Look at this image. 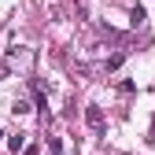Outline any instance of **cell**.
Segmentation results:
<instances>
[{
    "instance_id": "1",
    "label": "cell",
    "mask_w": 155,
    "mask_h": 155,
    "mask_svg": "<svg viewBox=\"0 0 155 155\" xmlns=\"http://www.w3.org/2000/svg\"><path fill=\"white\" fill-rule=\"evenodd\" d=\"M85 122H89V129L100 133V129H104V111L96 107V104H89V107H85Z\"/></svg>"
},
{
    "instance_id": "2",
    "label": "cell",
    "mask_w": 155,
    "mask_h": 155,
    "mask_svg": "<svg viewBox=\"0 0 155 155\" xmlns=\"http://www.w3.org/2000/svg\"><path fill=\"white\" fill-rule=\"evenodd\" d=\"M129 18H133V26H137V30H144V18H148V15H144V8L137 4V8L129 11Z\"/></svg>"
},
{
    "instance_id": "3",
    "label": "cell",
    "mask_w": 155,
    "mask_h": 155,
    "mask_svg": "<svg viewBox=\"0 0 155 155\" xmlns=\"http://www.w3.org/2000/svg\"><path fill=\"white\" fill-rule=\"evenodd\" d=\"M8 148H11L15 155H18V151H26V133H18V137H11V140H8Z\"/></svg>"
},
{
    "instance_id": "4",
    "label": "cell",
    "mask_w": 155,
    "mask_h": 155,
    "mask_svg": "<svg viewBox=\"0 0 155 155\" xmlns=\"http://www.w3.org/2000/svg\"><path fill=\"white\" fill-rule=\"evenodd\" d=\"M11 111H15V118H18V114H30V111H33V107H30V104H26V100H15V107H11Z\"/></svg>"
},
{
    "instance_id": "5",
    "label": "cell",
    "mask_w": 155,
    "mask_h": 155,
    "mask_svg": "<svg viewBox=\"0 0 155 155\" xmlns=\"http://www.w3.org/2000/svg\"><path fill=\"white\" fill-rule=\"evenodd\" d=\"M48 151H52V155H63V140H59V137H48Z\"/></svg>"
},
{
    "instance_id": "6",
    "label": "cell",
    "mask_w": 155,
    "mask_h": 155,
    "mask_svg": "<svg viewBox=\"0 0 155 155\" xmlns=\"http://www.w3.org/2000/svg\"><path fill=\"white\" fill-rule=\"evenodd\" d=\"M0 140H4V133H0Z\"/></svg>"
}]
</instances>
